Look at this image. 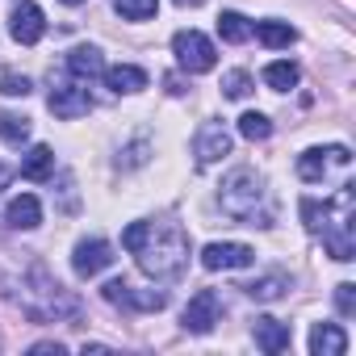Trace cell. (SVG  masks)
I'll return each instance as SVG.
<instances>
[{
    "mask_svg": "<svg viewBox=\"0 0 356 356\" xmlns=\"http://www.w3.org/2000/svg\"><path fill=\"white\" fill-rule=\"evenodd\" d=\"M0 293H5L9 302H17L38 323H59V318H76L80 314V302L42 264H30L26 273L17 268L13 277H0Z\"/></svg>",
    "mask_w": 356,
    "mask_h": 356,
    "instance_id": "1",
    "label": "cell"
},
{
    "mask_svg": "<svg viewBox=\"0 0 356 356\" xmlns=\"http://www.w3.org/2000/svg\"><path fill=\"white\" fill-rule=\"evenodd\" d=\"M302 222L310 235H323L331 260H356V197L352 189H335L331 197L314 202V197H302Z\"/></svg>",
    "mask_w": 356,
    "mask_h": 356,
    "instance_id": "2",
    "label": "cell"
},
{
    "mask_svg": "<svg viewBox=\"0 0 356 356\" xmlns=\"http://www.w3.org/2000/svg\"><path fill=\"white\" fill-rule=\"evenodd\" d=\"M138 268L151 277V281H176L189 264V235L176 227V222H147V239L138 243Z\"/></svg>",
    "mask_w": 356,
    "mask_h": 356,
    "instance_id": "3",
    "label": "cell"
},
{
    "mask_svg": "<svg viewBox=\"0 0 356 356\" xmlns=\"http://www.w3.org/2000/svg\"><path fill=\"white\" fill-rule=\"evenodd\" d=\"M218 206L222 214H231L235 222L248 227H273V210H268V185L256 168H235L227 172V181L218 189Z\"/></svg>",
    "mask_w": 356,
    "mask_h": 356,
    "instance_id": "4",
    "label": "cell"
},
{
    "mask_svg": "<svg viewBox=\"0 0 356 356\" xmlns=\"http://www.w3.org/2000/svg\"><path fill=\"white\" fill-rule=\"evenodd\" d=\"M352 168V151L343 143H331V147H310L298 155V176L306 185H327L335 176H348Z\"/></svg>",
    "mask_w": 356,
    "mask_h": 356,
    "instance_id": "5",
    "label": "cell"
},
{
    "mask_svg": "<svg viewBox=\"0 0 356 356\" xmlns=\"http://www.w3.org/2000/svg\"><path fill=\"white\" fill-rule=\"evenodd\" d=\"M172 55H176V63H181L185 72H193V76L214 72V63H218V51H214V42L202 30H181V34L172 38Z\"/></svg>",
    "mask_w": 356,
    "mask_h": 356,
    "instance_id": "6",
    "label": "cell"
},
{
    "mask_svg": "<svg viewBox=\"0 0 356 356\" xmlns=\"http://www.w3.org/2000/svg\"><path fill=\"white\" fill-rule=\"evenodd\" d=\"M218 318H222V298H218L214 289H197V293L189 298L185 314H181V327H185L189 335H210V331L218 327Z\"/></svg>",
    "mask_w": 356,
    "mask_h": 356,
    "instance_id": "7",
    "label": "cell"
},
{
    "mask_svg": "<svg viewBox=\"0 0 356 356\" xmlns=\"http://www.w3.org/2000/svg\"><path fill=\"white\" fill-rule=\"evenodd\" d=\"M231 147H235V138H231V130L222 122H206L193 134V159H197V168H214L218 159L231 155Z\"/></svg>",
    "mask_w": 356,
    "mask_h": 356,
    "instance_id": "8",
    "label": "cell"
},
{
    "mask_svg": "<svg viewBox=\"0 0 356 356\" xmlns=\"http://www.w3.org/2000/svg\"><path fill=\"white\" fill-rule=\"evenodd\" d=\"M113 264V248L105 243V239H80L76 248H72V268H76V277H97V273H105Z\"/></svg>",
    "mask_w": 356,
    "mask_h": 356,
    "instance_id": "9",
    "label": "cell"
},
{
    "mask_svg": "<svg viewBox=\"0 0 356 356\" xmlns=\"http://www.w3.org/2000/svg\"><path fill=\"white\" fill-rule=\"evenodd\" d=\"M256 260V252L248 243H206L202 248V264L210 273H231V268H248Z\"/></svg>",
    "mask_w": 356,
    "mask_h": 356,
    "instance_id": "10",
    "label": "cell"
},
{
    "mask_svg": "<svg viewBox=\"0 0 356 356\" xmlns=\"http://www.w3.org/2000/svg\"><path fill=\"white\" fill-rule=\"evenodd\" d=\"M9 34H13L22 47L42 42V34H47V17H42V9L34 5V0H22V5L13 9V17H9Z\"/></svg>",
    "mask_w": 356,
    "mask_h": 356,
    "instance_id": "11",
    "label": "cell"
},
{
    "mask_svg": "<svg viewBox=\"0 0 356 356\" xmlns=\"http://www.w3.org/2000/svg\"><path fill=\"white\" fill-rule=\"evenodd\" d=\"M47 105H51V113L55 118H84L88 109H92V97H88V88H80V84H55L51 88V97H47Z\"/></svg>",
    "mask_w": 356,
    "mask_h": 356,
    "instance_id": "12",
    "label": "cell"
},
{
    "mask_svg": "<svg viewBox=\"0 0 356 356\" xmlns=\"http://www.w3.org/2000/svg\"><path fill=\"white\" fill-rule=\"evenodd\" d=\"M105 302H113V306H134V310H159L168 298L163 293H134V285H126V281H105Z\"/></svg>",
    "mask_w": 356,
    "mask_h": 356,
    "instance_id": "13",
    "label": "cell"
},
{
    "mask_svg": "<svg viewBox=\"0 0 356 356\" xmlns=\"http://www.w3.org/2000/svg\"><path fill=\"white\" fill-rule=\"evenodd\" d=\"M252 335H256V343H260L268 356L289 352V327H285L281 318H273V314H260V318L252 323Z\"/></svg>",
    "mask_w": 356,
    "mask_h": 356,
    "instance_id": "14",
    "label": "cell"
},
{
    "mask_svg": "<svg viewBox=\"0 0 356 356\" xmlns=\"http://www.w3.org/2000/svg\"><path fill=\"white\" fill-rule=\"evenodd\" d=\"M5 222H9L13 231H34V227L42 222V202H38L34 193L13 197V202L5 206Z\"/></svg>",
    "mask_w": 356,
    "mask_h": 356,
    "instance_id": "15",
    "label": "cell"
},
{
    "mask_svg": "<svg viewBox=\"0 0 356 356\" xmlns=\"http://www.w3.org/2000/svg\"><path fill=\"white\" fill-rule=\"evenodd\" d=\"M348 352V335L335 323H314L310 327V356H343Z\"/></svg>",
    "mask_w": 356,
    "mask_h": 356,
    "instance_id": "16",
    "label": "cell"
},
{
    "mask_svg": "<svg viewBox=\"0 0 356 356\" xmlns=\"http://www.w3.org/2000/svg\"><path fill=\"white\" fill-rule=\"evenodd\" d=\"M101 76H105V84H109L118 97H122V92H143V88H147V72H143V67H134V63L105 67Z\"/></svg>",
    "mask_w": 356,
    "mask_h": 356,
    "instance_id": "17",
    "label": "cell"
},
{
    "mask_svg": "<svg viewBox=\"0 0 356 356\" xmlns=\"http://www.w3.org/2000/svg\"><path fill=\"white\" fill-rule=\"evenodd\" d=\"M252 302H277L285 289H289V277L285 273H264V277H256V281H248V285H239Z\"/></svg>",
    "mask_w": 356,
    "mask_h": 356,
    "instance_id": "18",
    "label": "cell"
},
{
    "mask_svg": "<svg viewBox=\"0 0 356 356\" xmlns=\"http://www.w3.org/2000/svg\"><path fill=\"white\" fill-rule=\"evenodd\" d=\"M67 72L80 76V80H92V76L105 72V59H101L97 47H76V51H67Z\"/></svg>",
    "mask_w": 356,
    "mask_h": 356,
    "instance_id": "19",
    "label": "cell"
},
{
    "mask_svg": "<svg viewBox=\"0 0 356 356\" xmlns=\"http://www.w3.org/2000/svg\"><path fill=\"white\" fill-rule=\"evenodd\" d=\"M51 172H55V151H51L47 143L30 147L26 159H22V176H26V181H47Z\"/></svg>",
    "mask_w": 356,
    "mask_h": 356,
    "instance_id": "20",
    "label": "cell"
},
{
    "mask_svg": "<svg viewBox=\"0 0 356 356\" xmlns=\"http://www.w3.org/2000/svg\"><path fill=\"white\" fill-rule=\"evenodd\" d=\"M252 34H256L264 47H273V51L293 47V42H298V30H293L289 22H256V26H252Z\"/></svg>",
    "mask_w": 356,
    "mask_h": 356,
    "instance_id": "21",
    "label": "cell"
},
{
    "mask_svg": "<svg viewBox=\"0 0 356 356\" xmlns=\"http://www.w3.org/2000/svg\"><path fill=\"white\" fill-rule=\"evenodd\" d=\"M264 84L277 88V92H289V88L298 84V63H289V59L268 63V67H264Z\"/></svg>",
    "mask_w": 356,
    "mask_h": 356,
    "instance_id": "22",
    "label": "cell"
},
{
    "mask_svg": "<svg viewBox=\"0 0 356 356\" xmlns=\"http://www.w3.org/2000/svg\"><path fill=\"white\" fill-rule=\"evenodd\" d=\"M218 34H222V42H248L252 38V22L243 17V13H222L218 17Z\"/></svg>",
    "mask_w": 356,
    "mask_h": 356,
    "instance_id": "23",
    "label": "cell"
},
{
    "mask_svg": "<svg viewBox=\"0 0 356 356\" xmlns=\"http://www.w3.org/2000/svg\"><path fill=\"white\" fill-rule=\"evenodd\" d=\"M0 138H5V143H26L30 138V118L0 109Z\"/></svg>",
    "mask_w": 356,
    "mask_h": 356,
    "instance_id": "24",
    "label": "cell"
},
{
    "mask_svg": "<svg viewBox=\"0 0 356 356\" xmlns=\"http://www.w3.org/2000/svg\"><path fill=\"white\" fill-rule=\"evenodd\" d=\"M113 9L126 17V22H151L159 13V0H113Z\"/></svg>",
    "mask_w": 356,
    "mask_h": 356,
    "instance_id": "25",
    "label": "cell"
},
{
    "mask_svg": "<svg viewBox=\"0 0 356 356\" xmlns=\"http://www.w3.org/2000/svg\"><path fill=\"white\" fill-rule=\"evenodd\" d=\"M222 97H231V101H243V97H252V76H248L243 67L227 72V76H222Z\"/></svg>",
    "mask_w": 356,
    "mask_h": 356,
    "instance_id": "26",
    "label": "cell"
},
{
    "mask_svg": "<svg viewBox=\"0 0 356 356\" xmlns=\"http://www.w3.org/2000/svg\"><path fill=\"white\" fill-rule=\"evenodd\" d=\"M239 134L252 138V143H264V138L273 134V122H268L264 113H243V118H239Z\"/></svg>",
    "mask_w": 356,
    "mask_h": 356,
    "instance_id": "27",
    "label": "cell"
},
{
    "mask_svg": "<svg viewBox=\"0 0 356 356\" xmlns=\"http://www.w3.org/2000/svg\"><path fill=\"white\" fill-rule=\"evenodd\" d=\"M30 76H17V72H5V76H0V92H5V97H30Z\"/></svg>",
    "mask_w": 356,
    "mask_h": 356,
    "instance_id": "28",
    "label": "cell"
},
{
    "mask_svg": "<svg viewBox=\"0 0 356 356\" xmlns=\"http://www.w3.org/2000/svg\"><path fill=\"white\" fill-rule=\"evenodd\" d=\"M335 306H339V314H356V285L352 281L335 285Z\"/></svg>",
    "mask_w": 356,
    "mask_h": 356,
    "instance_id": "29",
    "label": "cell"
},
{
    "mask_svg": "<svg viewBox=\"0 0 356 356\" xmlns=\"http://www.w3.org/2000/svg\"><path fill=\"white\" fill-rule=\"evenodd\" d=\"M143 239H147V222H130V227L122 231V248H126L130 256L138 252V243H143Z\"/></svg>",
    "mask_w": 356,
    "mask_h": 356,
    "instance_id": "30",
    "label": "cell"
},
{
    "mask_svg": "<svg viewBox=\"0 0 356 356\" xmlns=\"http://www.w3.org/2000/svg\"><path fill=\"white\" fill-rule=\"evenodd\" d=\"M63 352H67V348H63L59 339H42V343L30 348V356H63Z\"/></svg>",
    "mask_w": 356,
    "mask_h": 356,
    "instance_id": "31",
    "label": "cell"
},
{
    "mask_svg": "<svg viewBox=\"0 0 356 356\" xmlns=\"http://www.w3.org/2000/svg\"><path fill=\"white\" fill-rule=\"evenodd\" d=\"M181 9H197V5H206V0H176Z\"/></svg>",
    "mask_w": 356,
    "mask_h": 356,
    "instance_id": "32",
    "label": "cell"
},
{
    "mask_svg": "<svg viewBox=\"0 0 356 356\" xmlns=\"http://www.w3.org/2000/svg\"><path fill=\"white\" fill-rule=\"evenodd\" d=\"M9 176H13V172H9L5 163H0V189H5V185H9Z\"/></svg>",
    "mask_w": 356,
    "mask_h": 356,
    "instance_id": "33",
    "label": "cell"
},
{
    "mask_svg": "<svg viewBox=\"0 0 356 356\" xmlns=\"http://www.w3.org/2000/svg\"><path fill=\"white\" fill-rule=\"evenodd\" d=\"M63 5H84V0H63Z\"/></svg>",
    "mask_w": 356,
    "mask_h": 356,
    "instance_id": "34",
    "label": "cell"
}]
</instances>
